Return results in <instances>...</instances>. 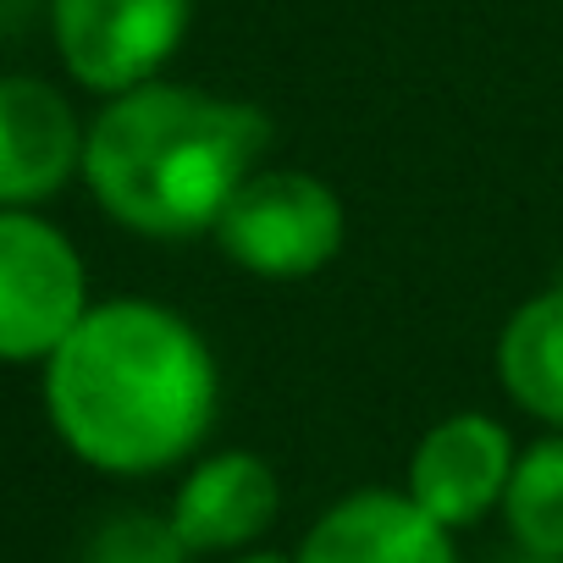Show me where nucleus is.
<instances>
[{"label": "nucleus", "instance_id": "4", "mask_svg": "<svg viewBox=\"0 0 563 563\" xmlns=\"http://www.w3.org/2000/svg\"><path fill=\"white\" fill-rule=\"evenodd\" d=\"M89 316L78 249L29 210H0V360H51Z\"/></svg>", "mask_w": 563, "mask_h": 563}, {"label": "nucleus", "instance_id": "5", "mask_svg": "<svg viewBox=\"0 0 563 563\" xmlns=\"http://www.w3.org/2000/svg\"><path fill=\"white\" fill-rule=\"evenodd\" d=\"M67 73L95 95L150 84L188 34V0H51Z\"/></svg>", "mask_w": 563, "mask_h": 563}, {"label": "nucleus", "instance_id": "6", "mask_svg": "<svg viewBox=\"0 0 563 563\" xmlns=\"http://www.w3.org/2000/svg\"><path fill=\"white\" fill-rule=\"evenodd\" d=\"M514 459L519 453L492 415H448L420 437L409 459V497L448 530H464L503 508Z\"/></svg>", "mask_w": 563, "mask_h": 563}, {"label": "nucleus", "instance_id": "14", "mask_svg": "<svg viewBox=\"0 0 563 563\" xmlns=\"http://www.w3.org/2000/svg\"><path fill=\"white\" fill-rule=\"evenodd\" d=\"M503 563H563V558H552V552H525V547H519V552L503 558Z\"/></svg>", "mask_w": 563, "mask_h": 563}, {"label": "nucleus", "instance_id": "3", "mask_svg": "<svg viewBox=\"0 0 563 563\" xmlns=\"http://www.w3.org/2000/svg\"><path fill=\"white\" fill-rule=\"evenodd\" d=\"M343 238V199L310 172H254L216 216L221 254L265 282H299L327 271Z\"/></svg>", "mask_w": 563, "mask_h": 563}, {"label": "nucleus", "instance_id": "13", "mask_svg": "<svg viewBox=\"0 0 563 563\" xmlns=\"http://www.w3.org/2000/svg\"><path fill=\"white\" fill-rule=\"evenodd\" d=\"M232 563H299V558H282V552H238Z\"/></svg>", "mask_w": 563, "mask_h": 563}, {"label": "nucleus", "instance_id": "8", "mask_svg": "<svg viewBox=\"0 0 563 563\" xmlns=\"http://www.w3.org/2000/svg\"><path fill=\"white\" fill-rule=\"evenodd\" d=\"M84 139L73 106L40 78H0V210L51 199L78 166Z\"/></svg>", "mask_w": 563, "mask_h": 563}, {"label": "nucleus", "instance_id": "1", "mask_svg": "<svg viewBox=\"0 0 563 563\" xmlns=\"http://www.w3.org/2000/svg\"><path fill=\"white\" fill-rule=\"evenodd\" d=\"M45 409L84 464L155 475L205 442L216 420V360L183 316L150 299H111L45 360Z\"/></svg>", "mask_w": 563, "mask_h": 563}, {"label": "nucleus", "instance_id": "10", "mask_svg": "<svg viewBox=\"0 0 563 563\" xmlns=\"http://www.w3.org/2000/svg\"><path fill=\"white\" fill-rule=\"evenodd\" d=\"M497 376L525 415L563 431V282L508 316L497 338Z\"/></svg>", "mask_w": 563, "mask_h": 563}, {"label": "nucleus", "instance_id": "9", "mask_svg": "<svg viewBox=\"0 0 563 563\" xmlns=\"http://www.w3.org/2000/svg\"><path fill=\"white\" fill-rule=\"evenodd\" d=\"M276 508V470L260 453L232 448L188 470V481L172 497V525L188 541V552H243L271 530Z\"/></svg>", "mask_w": 563, "mask_h": 563}, {"label": "nucleus", "instance_id": "11", "mask_svg": "<svg viewBox=\"0 0 563 563\" xmlns=\"http://www.w3.org/2000/svg\"><path fill=\"white\" fill-rule=\"evenodd\" d=\"M503 519L514 547L563 558V437H541L514 459Z\"/></svg>", "mask_w": 563, "mask_h": 563}, {"label": "nucleus", "instance_id": "12", "mask_svg": "<svg viewBox=\"0 0 563 563\" xmlns=\"http://www.w3.org/2000/svg\"><path fill=\"white\" fill-rule=\"evenodd\" d=\"M188 558L194 552L177 536L172 514L166 519H155V514H117L84 547V563H188Z\"/></svg>", "mask_w": 563, "mask_h": 563}, {"label": "nucleus", "instance_id": "2", "mask_svg": "<svg viewBox=\"0 0 563 563\" xmlns=\"http://www.w3.org/2000/svg\"><path fill=\"white\" fill-rule=\"evenodd\" d=\"M271 144L265 111L177 84L111 95L84 139V177L111 221L144 238L216 232Z\"/></svg>", "mask_w": 563, "mask_h": 563}, {"label": "nucleus", "instance_id": "7", "mask_svg": "<svg viewBox=\"0 0 563 563\" xmlns=\"http://www.w3.org/2000/svg\"><path fill=\"white\" fill-rule=\"evenodd\" d=\"M299 563H459L453 530L409 492H349L305 536Z\"/></svg>", "mask_w": 563, "mask_h": 563}]
</instances>
